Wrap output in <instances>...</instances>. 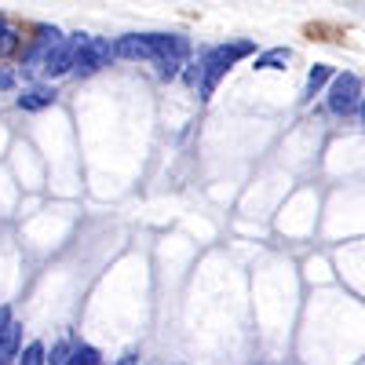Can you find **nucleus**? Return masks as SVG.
Returning a JSON list of instances; mask_svg holds the SVG:
<instances>
[{
  "mask_svg": "<svg viewBox=\"0 0 365 365\" xmlns=\"http://www.w3.org/2000/svg\"><path fill=\"white\" fill-rule=\"evenodd\" d=\"M19 48H22V37H19V29H15V26H11V22L4 19V15H0V55L8 58V55H15Z\"/></svg>",
  "mask_w": 365,
  "mask_h": 365,
  "instance_id": "nucleus-11",
  "label": "nucleus"
},
{
  "mask_svg": "<svg viewBox=\"0 0 365 365\" xmlns=\"http://www.w3.org/2000/svg\"><path fill=\"white\" fill-rule=\"evenodd\" d=\"M113 55L132 58V63H154L161 81L179 77V70L190 58V41L175 34H125L113 44Z\"/></svg>",
  "mask_w": 365,
  "mask_h": 365,
  "instance_id": "nucleus-1",
  "label": "nucleus"
},
{
  "mask_svg": "<svg viewBox=\"0 0 365 365\" xmlns=\"http://www.w3.org/2000/svg\"><path fill=\"white\" fill-rule=\"evenodd\" d=\"M81 41H84V34H70V37H63V41H58V44L48 51L41 73H44V77H63V73H73V58H77Z\"/></svg>",
  "mask_w": 365,
  "mask_h": 365,
  "instance_id": "nucleus-5",
  "label": "nucleus"
},
{
  "mask_svg": "<svg viewBox=\"0 0 365 365\" xmlns=\"http://www.w3.org/2000/svg\"><path fill=\"white\" fill-rule=\"evenodd\" d=\"M55 103V91L44 88V84H34V88H26L22 96H19V110H29V113H37V110H48Z\"/></svg>",
  "mask_w": 365,
  "mask_h": 365,
  "instance_id": "nucleus-7",
  "label": "nucleus"
},
{
  "mask_svg": "<svg viewBox=\"0 0 365 365\" xmlns=\"http://www.w3.org/2000/svg\"><path fill=\"white\" fill-rule=\"evenodd\" d=\"M44 344L41 340H34V344H26L22 347V354H19V365H44Z\"/></svg>",
  "mask_w": 365,
  "mask_h": 365,
  "instance_id": "nucleus-13",
  "label": "nucleus"
},
{
  "mask_svg": "<svg viewBox=\"0 0 365 365\" xmlns=\"http://www.w3.org/2000/svg\"><path fill=\"white\" fill-rule=\"evenodd\" d=\"M70 351H73V344H70V340H63V344H55V347H51V358H44V365H66Z\"/></svg>",
  "mask_w": 365,
  "mask_h": 365,
  "instance_id": "nucleus-14",
  "label": "nucleus"
},
{
  "mask_svg": "<svg viewBox=\"0 0 365 365\" xmlns=\"http://www.w3.org/2000/svg\"><path fill=\"white\" fill-rule=\"evenodd\" d=\"M332 77H336V73H332V66H325V63L311 66V73H307V88H303V103H311Z\"/></svg>",
  "mask_w": 365,
  "mask_h": 365,
  "instance_id": "nucleus-9",
  "label": "nucleus"
},
{
  "mask_svg": "<svg viewBox=\"0 0 365 365\" xmlns=\"http://www.w3.org/2000/svg\"><path fill=\"white\" fill-rule=\"evenodd\" d=\"M117 365H139V354H135V351H128V354H125V358H120Z\"/></svg>",
  "mask_w": 365,
  "mask_h": 365,
  "instance_id": "nucleus-17",
  "label": "nucleus"
},
{
  "mask_svg": "<svg viewBox=\"0 0 365 365\" xmlns=\"http://www.w3.org/2000/svg\"><path fill=\"white\" fill-rule=\"evenodd\" d=\"M361 96H365V91H361V81L354 73H336V77H332V84H329L325 103H329V110L336 113V117H347V113L358 110Z\"/></svg>",
  "mask_w": 365,
  "mask_h": 365,
  "instance_id": "nucleus-3",
  "label": "nucleus"
},
{
  "mask_svg": "<svg viewBox=\"0 0 365 365\" xmlns=\"http://www.w3.org/2000/svg\"><path fill=\"white\" fill-rule=\"evenodd\" d=\"M0 88H15V73L11 70H0Z\"/></svg>",
  "mask_w": 365,
  "mask_h": 365,
  "instance_id": "nucleus-15",
  "label": "nucleus"
},
{
  "mask_svg": "<svg viewBox=\"0 0 365 365\" xmlns=\"http://www.w3.org/2000/svg\"><path fill=\"white\" fill-rule=\"evenodd\" d=\"M110 58H113V44L106 37H88L84 34V41L77 48V58H73V73L77 77H91V73H99Z\"/></svg>",
  "mask_w": 365,
  "mask_h": 365,
  "instance_id": "nucleus-4",
  "label": "nucleus"
},
{
  "mask_svg": "<svg viewBox=\"0 0 365 365\" xmlns=\"http://www.w3.org/2000/svg\"><path fill=\"white\" fill-rule=\"evenodd\" d=\"M58 41H63V34H58L55 26H37V29H34V44H29V51L22 55V70H26V73L41 70L44 58H48V51H51Z\"/></svg>",
  "mask_w": 365,
  "mask_h": 365,
  "instance_id": "nucleus-6",
  "label": "nucleus"
},
{
  "mask_svg": "<svg viewBox=\"0 0 365 365\" xmlns=\"http://www.w3.org/2000/svg\"><path fill=\"white\" fill-rule=\"evenodd\" d=\"M19 347H22V325L11 322L4 332H0V365H11L19 358Z\"/></svg>",
  "mask_w": 365,
  "mask_h": 365,
  "instance_id": "nucleus-8",
  "label": "nucleus"
},
{
  "mask_svg": "<svg viewBox=\"0 0 365 365\" xmlns=\"http://www.w3.org/2000/svg\"><path fill=\"white\" fill-rule=\"evenodd\" d=\"M289 58H292L289 48H270V51L256 55V70H285V66H289Z\"/></svg>",
  "mask_w": 365,
  "mask_h": 365,
  "instance_id": "nucleus-10",
  "label": "nucleus"
},
{
  "mask_svg": "<svg viewBox=\"0 0 365 365\" xmlns=\"http://www.w3.org/2000/svg\"><path fill=\"white\" fill-rule=\"evenodd\" d=\"M256 44L252 41H227V44H216L208 48L205 58H201V81H197V96L201 99H212V91H216V84L227 77V70L237 63V58L252 55Z\"/></svg>",
  "mask_w": 365,
  "mask_h": 365,
  "instance_id": "nucleus-2",
  "label": "nucleus"
},
{
  "mask_svg": "<svg viewBox=\"0 0 365 365\" xmlns=\"http://www.w3.org/2000/svg\"><path fill=\"white\" fill-rule=\"evenodd\" d=\"M66 365H99V351H96V347H88V344H73Z\"/></svg>",
  "mask_w": 365,
  "mask_h": 365,
  "instance_id": "nucleus-12",
  "label": "nucleus"
},
{
  "mask_svg": "<svg viewBox=\"0 0 365 365\" xmlns=\"http://www.w3.org/2000/svg\"><path fill=\"white\" fill-rule=\"evenodd\" d=\"M358 120L365 125V96H361V103H358Z\"/></svg>",
  "mask_w": 365,
  "mask_h": 365,
  "instance_id": "nucleus-18",
  "label": "nucleus"
},
{
  "mask_svg": "<svg viewBox=\"0 0 365 365\" xmlns=\"http://www.w3.org/2000/svg\"><path fill=\"white\" fill-rule=\"evenodd\" d=\"M11 325V307H0V332Z\"/></svg>",
  "mask_w": 365,
  "mask_h": 365,
  "instance_id": "nucleus-16",
  "label": "nucleus"
}]
</instances>
